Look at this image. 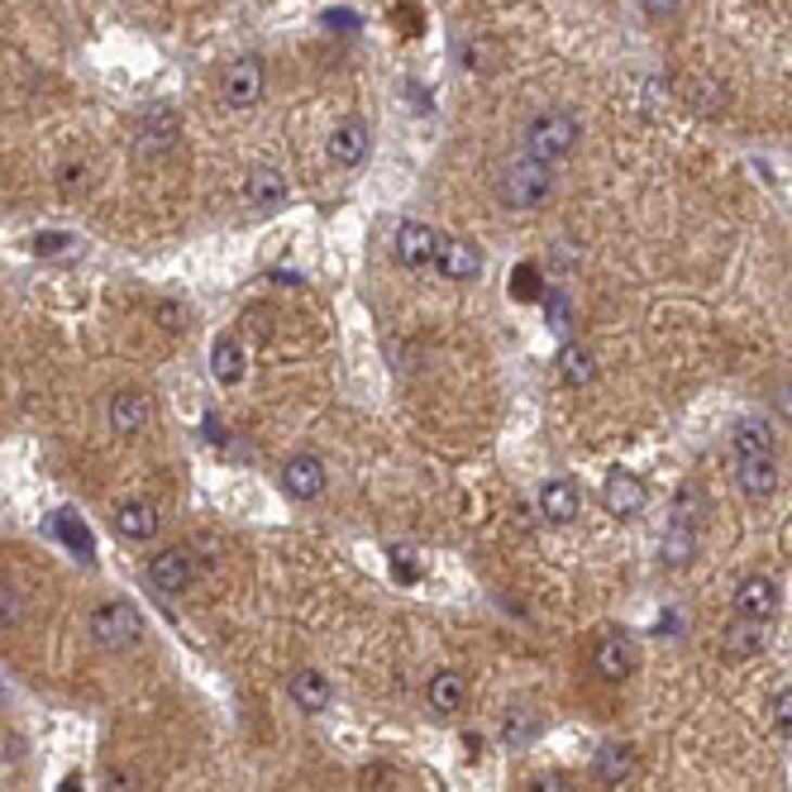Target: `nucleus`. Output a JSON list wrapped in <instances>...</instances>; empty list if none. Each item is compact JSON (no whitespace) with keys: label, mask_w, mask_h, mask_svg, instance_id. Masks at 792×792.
<instances>
[{"label":"nucleus","mask_w":792,"mask_h":792,"mask_svg":"<svg viewBox=\"0 0 792 792\" xmlns=\"http://www.w3.org/2000/svg\"><path fill=\"white\" fill-rule=\"evenodd\" d=\"M515 296H521V302H535L539 296V272L535 268H515Z\"/></svg>","instance_id":"33"},{"label":"nucleus","mask_w":792,"mask_h":792,"mask_svg":"<svg viewBox=\"0 0 792 792\" xmlns=\"http://www.w3.org/2000/svg\"><path fill=\"white\" fill-rule=\"evenodd\" d=\"M774 726H778V736L792 740V688L778 692V702H774Z\"/></svg>","instance_id":"32"},{"label":"nucleus","mask_w":792,"mask_h":792,"mask_svg":"<svg viewBox=\"0 0 792 792\" xmlns=\"http://www.w3.org/2000/svg\"><path fill=\"white\" fill-rule=\"evenodd\" d=\"M778 406H783V416H792V382H788L783 392H778Z\"/></svg>","instance_id":"37"},{"label":"nucleus","mask_w":792,"mask_h":792,"mask_svg":"<svg viewBox=\"0 0 792 792\" xmlns=\"http://www.w3.org/2000/svg\"><path fill=\"white\" fill-rule=\"evenodd\" d=\"M158 525H163V515H158L153 501H129V507L115 511V531H119V539H129V545L153 539V535H158Z\"/></svg>","instance_id":"16"},{"label":"nucleus","mask_w":792,"mask_h":792,"mask_svg":"<svg viewBox=\"0 0 792 792\" xmlns=\"http://www.w3.org/2000/svg\"><path fill=\"white\" fill-rule=\"evenodd\" d=\"M702 515H706V491L698 483H682L678 497H674V521L678 525H698Z\"/></svg>","instance_id":"28"},{"label":"nucleus","mask_w":792,"mask_h":792,"mask_svg":"<svg viewBox=\"0 0 792 792\" xmlns=\"http://www.w3.org/2000/svg\"><path fill=\"white\" fill-rule=\"evenodd\" d=\"M325 20H330V29H354V15H349V10H330Z\"/></svg>","instance_id":"36"},{"label":"nucleus","mask_w":792,"mask_h":792,"mask_svg":"<svg viewBox=\"0 0 792 792\" xmlns=\"http://www.w3.org/2000/svg\"><path fill=\"white\" fill-rule=\"evenodd\" d=\"M559 378L569 382V387H587V382H597L592 349H583V344H563L559 349Z\"/></svg>","instance_id":"23"},{"label":"nucleus","mask_w":792,"mask_h":792,"mask_svg":"<svg viewBox=\"0 0 792 792\" xmlns=\"http://www.w3.org/2000/svg\"><path fill=\"white\" fill-rule=\"evenodd\" d=\"M67 244H72L67 234H39V239H34V248H39V254H53V248H67Z\"/></svg>","instance_id":"35"},{"label":"nucleus","mask_w":792,"mask_h":792,"mask_svg":"<svg viewBox=\"0 0 792 792\" xmlns=\"http://www.w3.org/2000/svg\"><path fill=\"white\" fill-rule=\"evenodd\" d=\"M740 454H774L769 420H740V425H736V459H740Z\"/></svg>","instance_id":"27"},{"label":"nucleus","mask_w":792,"mask_h":792,"mask_svg":"<svg viewBox=\"0 0 792 792\" xmlns=\"http://www.w3.org/2000/svg\"><path fill=\"white\" fill-rule=\"evenodd\" d=\"M678 5H682V0H640V10H644L650 20H674Z\"/></svg>","instance_id":"34"},{"label":"nucleus","mask_w":792,"mask_h":792,"mask_svg":"<svg viewBox=\"0 0 792 792\" xmlns=\"http://www.w3.org/2000/svg\"><path fill=\"white\" fill-rule=\"evenodd\" d=\"M282 491L286 497H296V501H320L325 497V463H320L316 454H296V459H286Z\"/></svg>","instance_id":"7"},{"label":"nucleus","mask_w":792,"mask_h":792,"mask_svg":"<svg viewBox=\"0 0 792 792\" xmlns=\"http://www.w3.org/2000/svg\"><path fill=\"white\" fill-rule=\"evenodd\" d=\"M491 58H497V48L491 43H483V39H473V43H463V67L468 72H491Z\"/></svg>","instance_id":"30"},{"label":"nucleus","mask_w":792,"mask_h":792,"mask_svg":"<svg viewBox=\"0 0 792 792\" xmlns=\"http://www.w3.org/2000/svg\"><path fill=\"white\" fill-rule=\"evenodd\" d=\"M539 515L549 525L578 521V487H573V477H554V483L539 487Z\"/></svg>","instance_id":"14"},{"label":"nucleus","mask_w":792,"mask_h":792,"mask_svg":"<svg viewBox=\"0 0 792 792\" xmlns=\"http://www.w3.org/2000/svg\"><path fill=\"white\" fill-rule=\"evenodd\" d=\"M602 507L616 515V521H630V515H640L650 507V487H644L635 473H626V468H616V473L602 483Z\"/></svg>","instance_id":"6"},{"label":"nucleus","mask_w":792,"mask_h":792,"mask_svg":"<svg viewBox=\"0 0 792 792\" xmlns=\"http://www.w3.org/2000/svg\"><path fill=\"white\" fill-rule=\"evenodd\" d=\"M143 425H149V396L135 392V387L115 392L111 396V430H115V435L129 439V435H139Z\"/></svg>","instance_id":"15"},{"label":"nucleus","mask_w":792,"mask_h":792,"mask_svg":"<svg viewBox=\"0 0 792 792\" xmlns=\"http://www.w3.org/2000/svg\"><path fill=\"white\" fill-rule=\"evenodd\" d=\"M173 135H177V119H173V111L153 105V111H143V115H139V149H143V153H163V149H173Z\"/></svg>","instance_id":"21"},{"label":"nucleus","mask_w":792,"mask_h":792,"mask_svg":"<svg viewBox=\"0 0 792 792\" xmlns=\"http://www.w3.org/2000/svg\"><path fill=\"white\" fill-rule=\"evenodd\" d=\"M435 263L449 282H473L477 272H483V248H477L473 239H439Z\"/></svg>","instance_id":"8"},{"label":"nucleus","mask_w":792,"mask_h":792,"mask_svg":"<svg viewBox=\"0 0 792 792\" xmlns=\"http://www.w3.org/2000/svg\"><path fill=\"white\" fill-rule=\"evenodd\" d=\"M244 201H248V210H278L286 201V177L278 167H258L244 182Z\"/></svg>","instance_id":"18"},{"label":"nucleus","mask_w":792,"mask_h":792,"mask_svg":"<svg viewBox=\"0 0 792 792\" xmlns=\"http://www.w3.org/2000/svg\"><path fill=\"white\" fill-rule=\"evenodd\" d=\"M196 573H201V559L191 554V549H163V554L149 559V587L163 597L187 592V587L196 583Z\"/></svg>","instance_id":"4"},{"label":"nucleus","mask_w":792,"mask_h":792,"mask_svg":"<svg viewBox=\"0 0 792 792\" xmlns=\"http://www.w3.org/2000/svg\"><path fill=\"white\" fill-rule=\"evenodd\" d=\"M769 640V621H754V616H740L736 626H726V654L730 659H750L764 650Z\"/></svg>","instance_id":"22"},{"label":"nucleus","mask_w":792,"mask_h":792,"mask_svg":"<svg viewBox=\"0 0 792 792\" xmlns=\"http://www.w3.org/2000/svg\"><path fill=\"white\" fill-rule=\"evenodd\" d=\"M325 149H330V158L340 167H358L368 158V149H373V135H368L363 119H344V125H334V135H330Z\"/></svg>","instance_id":"12"},{"label":"nucleus","mask_w":792,"mask_h":792,"mask_svg":"<svg viewBox=\"0 0 792 792\" xmlns=\"http://www.w3.org/2000/svg\"><path fill=\"white\" fill-rule=\"evenodd\" d=\"M286 692H292L296 712H306V716H316L330 706V678L316 674V668H296L292 682H286Z\"/></svg>","instance_id":"17"},{"label":"nucleus","mask_w":792,"mask_h":792,"mask_svg":"<svg viewBox=\"0 0 792 792\" xmlns=\"http://www.w3.org/2000/svg\"><path fill=\"white\" fill-rule=\"evenodd\" d=\"M659 554H664L668 569H688L692 554H698V525H668L664 531V545H659Z\"/></svg>","instance_id":"24"},{"label":"nucleus","mask_w":792,"mask_h":792,"mask_svg":"<svg viewBox=\"0 0 792 792\" xmlns=\"http://www.w3.org/2000/svg\"><path fill=\"white\" fill-rule=\"evenodd\" d=\"M497 196H501V206H511V210H539L549 196H554V163H539L525 153L521 163H511L507 173H501Z\"/></svg>","instance_id":"1"},{"label":"nucleus","mask_w":792,"mask_h":792,"mask_svg":"<svg viewBox=\"0 0 792 792\" xmlns=\"http://www.w3.org/2000/svg\"><path fill=\"white\" fill-rule=\"evenodd\" d=\"M736 483L754 501L774 497V491H778V463H774V454H740V459H736Z\"/></svg>","instance_id":"10"},{"label":"nucleus","mask_w":792,"mask_h":792,"mask_svg":"<svg viewBox=\"0 0 792 792\" xmlns=\"http://www.w3.org/2000/svg\"><path fill=\"white\" fill-rule=\"evenodd\" d=\"M435 254H439V234L430 225H420V220L396 225V258L406 268H425V263H435Z\"/></svg>","instance_id":"9"},{"label":"nucleus","mask_w":792,"mask_h":792,"mask_svg":"<svg viewBox=\"0 0 792 792\" xmlns=\"http://www.w3.org/2000/svg\"><path fill=\"white\" fill-rule=\"evenodd\" d=\"M48 531L53 535H63V545L72 549V554H77L81 563H91V535L81 531V521L72 511H58V515H48Z\"/></svg>","instance_id":"26"},{"label":"nucleus","mask_w":792,"mask_h":792,"mask_svg":"<svg viewBox=\"0 0 792 792\" xmlns=\"http://www.w3.org/2000/svg\"><path fill=\"white\" fill-rule=\"evenodd\" d=\"M597 778L611 788L635 778V750L630 745H602V754H597Z\"/></svg>","instance_id":"25"},{"label":"nucleus","mask_w":792,"mask_h":792,"mask_svg":"<svg viewBox=\"0 0 792 792\" xmlns=\"http://www.w3.org/2000/svg\"><path fill=\"white\" fill-rule=\"evenodd\" d=\"M220 101L230 105V111H254V105L263 101V63L258 58H239V63L225 67Z\"/></svg>","instance_id":"5"},{"label":"nucleus","mask_w":792,"mask_h":792,"mask_svg":"<svg viewBox=\"0 0 792 792\" xmlns=\"http://www.w3.org/2000/svg\"><path fill=\"white\" fill-rule=\"evenodd\" d=\"M578 139H583V125L569 111H559V105L554 111H539L531 125H525V153L539 158V163L569 158V153L578 149Z\"/></svg>","instance_id":"2"},{"label":"nucleus","mask_w":792,"mask_h":792,"mask_svg":"<svg viewBox=\"0 0 792 792\" xmlns=\"http://www.w3.org/2000/svg\"><path fill=\"white\" fill-rule=\"evenodd\" d=\"M463 698H468V682H463V674H454V668L435 674L430 678V688H425V702H430V712L435 716H454L463 706Z\"/></svg>","instance_id":"19"},{"label":"nucleus","mask_w":792,"mask_h":792,"mask_svg":"<svg viewBox=\"0 0 792 792\" xmlns=\"http://www.w3.org/2000/svg\"><path fill=\"white\" fill-rule=\"evenodd\" d=\"M91 640L101 644V650H135V644L143 640V616H139V606H129V602H105V606H95L91 611Z\"/></svg>","instance_id":"3"},{"label":"nucleus","mask_w":792,"mask_h":792,"mask_svg":"<svg viewBox=\"0 0 792 792\" xmlns=\"http://www.w3.org/2000/svg\"><path fill=\"white\" fill-rule=\"evenodd\" d=\"M244 368H248L244 344H239V340H215L210 373H215V382H220V387H239V382H244Z\"/></svg>","instance_id":"20"},{"label":"nucleus","mask_w":792,"mask_h":792,"mask_svg":"<svg viewBox=\"0 0 792 792\" xmlns=\"http://www.w3.org/2000/svg\"><path fill=\"white\" fill-rule=\"evenodd\" d=\"M778 583L769 578V573H750V578H740L736 587V611L740 616H754V621H769L778 611Z\"/></svg>","instance_id":"11"},{"label":"nucleus","mask_w":792,"mask_h":792,"mask_svg":"<svg viewBox=\"0 0 792 792\" xmlns=\"http://www.w3.org/2000/svg\"><path fill=\"white\" fill-rule=\"evenodd\" d=\"M501 736H507V745H525V740L539 736V712L535 706H515L507 716V726H501Z\"/></svg>","instance_id":"29"},{"label":"nucleus","mask_w":792,"mask_h":792,"mask_svg":"<svg viewBox=\"0 0 792 792\" xmlns=\"http://www.w3.org/2000/svg\"><path fill=\"white\" fill-rule=\"evenodd\" d=\"M592 664H597V674H602V678L621 682V678H630V674H635V664H640V654H635V644L626 640V635H606V640L597 644Z\"/></svg>","instance_id":"13"},{"label":"nucleus","mask_w":792,"mask_h":792,"mask_svg":"<svg viewBox=\"0 0 792 792\" xmlns=\"http://www.w3.org/2000/svg\"><path fill=\"white\" fill-rule=\"evenodd\" d=\"M20 616H24L20 597L10 592V587H0V635H5V630H15V626H20Z\"/></svg>","instance_id":"31"}]
</instances>
